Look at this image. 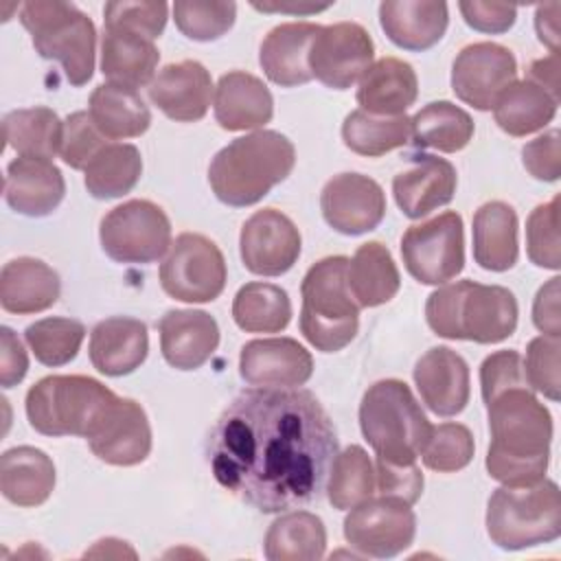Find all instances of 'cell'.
Returning <instances> with one entry per match:
<instances>
[{
    "label": "cell",
    "mask_w": 561,
    "mask_h": 561,
    "mask_svg": "<svg viewBox=\"0 0 561 561\" xmlns=\"http://www.w3.org/2000/svg\"><path fill=\"white\" fill-rule=\"evenodd\" d=\"M142 175L138 147L127 142H107L85 167V188L96 199L127 195Z\"/></svg>",
    "instance_id": "cell-40"
},
{
    "label": "cell",
    "mask_w": 561,
    "mask_h": 561,
    "mask_svg": "<svg viewBox=\"0 0 561 561\" xmlns=\"http://www.w3.org/2000/svg\"><path fill=\"white\" fill-rule=\"evenodd\" d=\"M28 370V355L20 342V337L9 329H0V386L13 388L18 386Z\"/></svg>",
    "instance_id": "cell-55"
},
{
    "label": "cell",
    "mask_w": 561,
    "mask_h": 561,
    "mask_svg": "<svg viewBox=\"0 0 561 561\" xmlns=\"http://www.w3.org/2000/svg\"><path fill=\"white\" fill-rule=\"evenodd\" d=\"M241 379L256 388H298L313 373L311 353L294 337H265L243 344Z\"/></svg>",
    "instance_id": "cell-19"
},
{
    "label": "cell",
    "mask_w": 561,
    "mask_h": 561,
    "mask_svg": "<svg viewBox=\"0 0 561 561\" xmlns=\"http://www.w3.org/2000/svg\"><path fill=\"white\" fill-rule=\"evenodd\" d=\"M377 478L368 454L359 445H351L335 454L329 467L327 497L333 508L346 511L375 493Z\"/></svg>",
    "instance_id": "cell-43"
},
{
    "label": "cell",
    "mask_w": 561,
    "mask_h": 561,
    "mask_svg": "<svg viewBox=\"0 0 561 561\" xmlns=\"http://www.w3.org/2000/svg\"><path fill=\"white\" fill-rule=\"evenodd\" d=\"M237 18L234 2H202L178 0L173 4V20L182 35L195 42H213L226 35Z\"/></svg>",
    "instance_id": "cell-45"
},
{
    "label": "cell",
    "mask_w": 561,
    "mask_h": 561,
    "mask_svg": "<svg viewBox=\"0 0 561 561\" xmlns=\"http://www.w3.org/2000/svg\"><path fill=\"white\" fill-rule=\"evenodd\" d=\"M412 142L419 149H436L443 153H456L469 145L473 138L471 116L449 103L434 101L421 107L412 118Z\"/></svg>",
    "instance_id": "cell-39"
},
{
    "label": "cell",
    "mask_w": 561,
    "mask_h": 561,
    "mask_svg": "<svg viewBox=\"0 0 561 561\" xmlns=\"http://www.w3.org/2000/svg\"><path fill=\"white\" fill-rule=\"evenodd\" d=\"M105 28H123L147 39L160 37L169 18V4L164 2H107L103 7Z\"/></svg>",
    "instance_id": "cell-48"
},
{
    "label": "cell",
    "mask_w": 561,
    "mask_h": 561,
    "mask_svg": "<svg viewBox=\"0 0 561 561\" xmlns=\"http://www.w3.org/2000/svg\"><path fill=\"white\" fill-rule=\"evenodd\" d=\"M559 276L550 278L535 296L533 302V322L535 327L550 337L561 335V316H559Z\"/></svg>",
    "instance_id": "cell-56"
},
{
    "label": "cell",
    "mask_w": 561,
    "mask_h": 561,
    "mask_svg": "<svg viewBox=\"0 0 561 561\" xmlns=\"http://www.w3.org/2000/svg\"><path fill=\"white\" fill-rule=\"evenodd\" d=\"M337 454L333 421L302 388H254L237 394L208 440L215 480L261 513L318 500Z\"/></svg>",
    "instance_id": "cell-1"
},
{
    "label": "cell",
    "mask_w": 561,
    "mask_h": 561,
    "mask_svg": "<svg viewBox=\"0 0 561 561\" xmlns=\"http://www.w3.org/2000/svg\"><path fill=\"white\" fill-rule=\"evenodd\" d=\"M379 24L394 46L403 50H427L443 39L449 11L445 2L388 0L379 4Z\"/></svg>",
    "instance_id": "cell-28"
},
{
    "label": "cell",
    "mask_w": 561,
    "mask_h": 561,
    "mask_svg": "<svg viewBox=\"0 0 561 561\" xmlns=\"http://www.w3.org/2000/svg\"><path fill=\"white\" fill-rule=\"evenodd\" d=\"M99 239L116 263H153L171 248V221L158 204L129 199L101 219Z\"/></svg>",
    "instance_id": "cell-10"
},
{
    "label": "cell",
    "mask_w": 561,
    "mask_h": 561,
    "mask_svg": "<svg viewBox=\"0 0 561 561\" xmlns=\"http://www.w3.org/2000/svg\"><path fill=\"white\" fill-rule=\"evenodd\" d=\"M559 99L530 79L513 81L493 105L495 123L508 136H528L543 129L557 114Z\"/></svg>",
    "instance_id": "cell-37"
},
{
    "label": "cell",
    "mask_w": 561,
    "mask_h": 561,
    "mask_svg": "<svg viewBox=\"0 0 561 561\" xmlns=\"http://www.w3.org/2000/svg\"><path fill=\"white\" fill-rule=\"evenodd\" d=\"M423 403L438 416H454L469 403V366L449 346H434L414 366Z\"/></svg>",
    "instance_id": "cell-23"
},
{
    "label": "cell",
    "mask_w": 561,
    "mask_h": 561,
    "mask_svg": "<svg viewBox=\"0 0 561 561\" xmlns=\"http://www.w3.org/2000/svg\"><path fill=\"white\" fill-rule=\"evenodd\" d=\"M491 445L486 471L493 480L519 486L543 478L550 460L552 416L528 386H515L484 403Z\"/></svg>",
    "instance_id": "cell-2"
},
{
    "label": "cell",
    "mask_w": 561,
    "mask_h": 561,
    "mask_svg": "<svg viewBox=\"0 0 561 561\" xmlns=\"http://www.w3.org/2000/svg\"><path fill=\"white\" fill-rule=\"evenodd\" d=\"M416 517L399 497H368L351 508L344 519V539L364 557L390 559L410 548Z\"/></svg>",
    "instance_id": "cell-13"
},
{
    "label": "cell",
    "mask_w": 561,
    "mask_h": 561,
    "mask_svg": "<svg viewBox=\"0 0 561 561\" xmlns=\"http://www.w3.org/2000/svg\"><path fill=\"white\" fill-rule=\"evenodd\" d=\"M486 533L502 550L550 543L561 535V495L552 480L500 486L486 504Z\"/></svg>",
    "instance_id": "cell-7"
},
{
    "label": "cell",
    "mask_w": 561,
    "mask_h": 561,
    "mask_svg": "<svg viewBox=\"0 0 561 561\" xmlns=\"http://www.w3.org/2000/svg\"><path fill=\"white\" fill-rule=\"evenodd\" d=\"M515 55L495 42H476L465 46L451 66L454 94L480 110H493L497 96L515 81Z\"/></svg>",
    "instance_id": "cell-15"
},
{
    "label": "cell",
    "mask_w": 561,
    "mask_h": 561,
    "mask_svg": "<svg viewBox=\"0 0 561 561\" xmlns=\"http://www.w3.org/2000/svg\"><path fill=\"white\" fill-rule=\"evenodd\" d=\"M274 99L267 85L243 70L219 77L215 88V118L226 131H245L272 121Z\"/></svg>",
    "instance_id": "cell-27"
},
{
    "label": "cell",
    "mask_w": 561,
    "mask_h": 561,
    "mask_svg": "<svg viewBox=\"0 0 561 561\" xmlns=\"http://www.w3.org/2000/svg\"><path fill=\"white\" fill-rule=\"evenodd\" d=\"M92 454L114 467L140 465L151 451V427L140 403L116 397L85 438Z\"/></svg>",
    "instance_id": "cell-18"
},
{
    "label": "cell",
    "mask_w": 561,
    "mask_h": 561,
    "mask_svg": "<svg viewBox=\"0 0 561 561\" xmlns=\"http://www.w3.org/2000/svg\"><path fill=\"white\" fill-rule=\"evenodd\" d=\"M254 9L259 11H267V13H294V15H309V13H320V11H327L329 4H309V2H252Z\"/></svg>",
    "instance_id": "cell-59"
},
{
    "label": "cell",
    "mask_w": 561,
    "mask_h": 561,
    "mask_svg": "<svg viewBox=\"0 0 561 561\" xmlns=\"http://www.w3.org/2000/svg\"><path fill=\"white\" fill-rule=\"evenodd\" d=\"M296 164V149L287 136L259 129L234 138L208 164V184L215 197L243 208L261 202L276 184L287 180Z\"/></svg>",
    "instance_id": "cell-3"
},
{
    "label": "cell",
    "mask_w": 561,
    "mask_h": 561,
    "mask_svg": "<svg viewBox=\"0 0 561 561\" xmlns=\"http://www.w3.org/2000/svg\"><path fill=\"white\" fill-rule=\"evenodd\" d=\"M375 44L357 22L320 26L309 48V70L322 85L333 90L351 88L370 68Z\"/></svg>",
    "instance_id": "cell-14"
},
{
    "label": "cell",
    "mask_w": 561,
    "mask_h": 561,
    "mask_svg": "<svg viewBox=\"0 0 561 561\" xmlns=\"http://www.w3.org/2000/svg\"><path fill=\"white\" fill-rule=\"evenodd\" d=\"M61 291L57 272L33 256H18L0 272V305L9 313L28 316L50 309Z\"/></svg>",
    "instance_id": "cell-29"
},
{
    "label": "cell",
    "mask_w": 561,
    "mask_h": 561,
    "mask_svg": "<svg viewBox=\"0 0 561 561\" xmlns=\"http://www.w3.org/2000/svg\"><path fill=\"white\" fill-rule=\"evenodd\" d=\"M526 252L528 259L546 270L561 267L559 252V195L548 204L537 206L526 221Z\"/></svg>",
    "instance_id": "cell-47"
},
{
    "label": "cell",
    "mask_w": 561,
    "mask_h": 561,
    "mask_svg": "<svg viewBox=\"0 0 561 561\" xmlns=\"http://www.w3.org/2000/svg\"><path fill=\"white\" fill-rule=\"evenodd\" d=\"M458 9L465 22L480 33H506L517 18V7L506 2H478V0H462Z\"/></svg>",
    "instance_id": "cell-54"
},
{
    "label": "cell",
    "mask_w": 561,
    "mask_h": 561,
    "mask_svg": "<svg viewBox=\"0 0 561 561\" xmlns=\"http://www.w3.org/2000/svg\"><path fill=\"white\" fill-rule=\"evenodd\" d=\"M263 550L270 561H318L327 550V528L309 511H289L270 524Z\"/></svg>",
    "instance_id": "cell-36"
},
{
    "label": "cell",
    "mask_w": 561,
    "mask_h": 561,
    "mask_svg": "<svg viewBox=\"0 0 561 561\" xmlns=\"http://www.w3.org/2000/svg\"><path fill=\"white\" fill-rule=\"evenodd\" d=\"M85 327L75 318H42L26 327L24 340L35 359L44 366H64L72 362L83 344Z\"/></svg>",
    "instance_id": "cell-44"
},
{
    "label": "cell",
    "mask_w": 561,
    "mask_h": 561,
    "mask_svg": "<svg viewBox=\"0 0 561 561\" xmlns=\"http://www.w3.org/2000/svg\"><path fill=\"white\" fill-rule=\"evenodd\" d=\"M515 386H528L524 375V362L517 351L508 348V351H497L484 357L480 366V388H482L484 403L491 401L495 394Z\"/></svg>",
    "instance_id": "cell-51"
},
{
    "label": "cell",
    "mask_w": 561,
    "mask_h": 561,
    "mask_svg": "<svg viewBox=\"0 0 561 561\" xmlns=\"http://www.w3.org/2000/svg\"><path fill=\"white\" fill-rule=\"evenodd\" d=\"M346 256H327L313 263L300 285V333L322 353L348 346L359 327V307L346 283Z\"/></svg>",
    "instance_id": "cell-6"
},
{
    "label": "cell",
    "mask_w": 561,
    "mask_h": 561,
    "mask_svg": "<svg viewBox=\"0 0 561 561\" xmlns=\"http://www.w3.org/2000/svg\"><path fill=\"white\" fill-rule=\"evenodd\" d=\"M346 283L357 307H379L392 300L401 287L390 250L379 241L362 243L348 259Z\"/></svg>",
    "instance_id": "cell-34"
},
{
    "label": "cell",
    "mask_w": 561,
    "mask_h": 561,
    "mask_svg": "<svg viewBox=\"0 0 561 561\" xmlns=\"http://www.w3.org/2000/svg\"><path fill=\"white\" fill-rule=\"evenodd\" d=\"M66 195L61 171L44 158L18 156L9 162L4 175L7 204L26 217L50 215Z\"/></svg>",
    "instance_id": "cell-25"
},
{
    "label": "cell",
    "mask_w": 561,
    "mask_h": 561,
    "mask_svg": "<svg viewBox=\"0 0 561 561\" xmlns=\"http://www.w3.org/2000/svg\"><path fill=\"white\" fill-rule=\"evenodd\" d=\"M412 136V123L401 116H375L364 110L351 112L342 123L344 145L366 158H379L403 147Z\"/></svg>",
    "instance_id": "cell-42"
},
{
    "label": "cell",
    "mask_w": 561,
    "mask_h": 561,
    "mask_svg": "<svg viewBox=\"0 0 561 561\" xmlns=\"http://www.w3.org/2000/svg\"><path fill=\"white\" fill-rule=\"evenodd\" d=\"M300 232L296 224L276 208L256 210L241 228L239 252L248 272L280 276L300 256Z\"/></svg>",
    "instance_id": "cell-16"
},
{
    "label": "cell",
    "mask_w": 561,
    "mask_h": 561,
    "mask_svg": "<svg viewBox=\"0 0 561 561\" xmlns=\"http://www.w3.org/2000/svg\"><path fill=\"white\" fill-rule=\"evenodd\" d=\"M2 136L18 156L50 160L61 149L64 123L50 107H22L4 114Z\"/></svg>",
    "instance_id": "cell-38"
},
{
    "label": "cell",
    "mask_w": 561,
    "mask_h": 561,
    "mask_svg": "<svg viewBox=\"0 0 561 561\" xmlns=\"http://www.w3.org/2000/svg\"><path fill=\"white\" fill-rule=\"evenodd\" d=\"M419 96L414 68L397 57H381L362 75L357 103L375 116H401Z\"/></svg>",
    "instance_id": "cell-30"
},
{
    "label": "cell",
    "mask_w": 561,
    "mask_h": 561,
    "mask_svg": "<svg viewBox=\"0 0 561 561\" xmlns=\"http://www.w3.org/2000/svg\"><path fill=\"white\" fill-rule=\"evenodd\" d=\"M517 215L504 202H486L473 215V259L482 270L506 272L517 263Z\"/></svg>",
    "instance_id": "cell-33"
},
{
    "label": "cell",
    "mask_w": 561,
    "mask_h": 561,
    "mask_svg": "<svg viewBox=\"0 0 561 561\" xmlns=\"http://www.w3.org/2000/svg\"><path fill=\"white\" fill-rule=\"evenodd\" d=\"M320 24L285 22L274 26L261 42L259 64L265 77L280 88H296L311 81L309 48Z\"/></svg>",
    "instance_id": "cell-26"
},
{
    "label": "cell",
    "mask_w": 561,
    "mask_h": 561,
    "mask_svg": "<svg viewBox=\"0 0 561 561\" xmlns=\"http://www.w3.org/2000/svg\"><path fill=\"white\" fill-rule=\"evenodd\" d=\"M232 318L248 333H278L291 320V302L278 285L245 283L232 300Z\"/></svg>",
    "instance_id": "cell-41"
},
{
    "label": "cell",
    "mask_w": 561,
    "mask_h": 561,
    "mask_svg": "<svg viewBox=\"0 0 561 561\" xmlns=\"http://www.w3.org/2000/svg\"><path fill=\"white\" fill-rule=\"evenodd\" d=\"M320 210L333 230L348 237L364 234L381 224L386 215V193L368 175L340 173L324 184Z\"/></svg>",
    "instance_id": "cell-17"
},
{
    "label": "cell",
    "mask_w": 561,
    "mask_h": 561,
    "mask_svg": "<svg viewBox=\"0 0 561 561\" xmlns=\"http://www.w3.org/2000/svg\"><path fill=\"white\" fill-rule=\"evenodd\" d=\"M458 184L456 169L438 156H414L412 164L392 180L394 202L410 219H421L454 199Z\"/></svg>",
    "instance_id": "cell-21"
},
{
    "label": "cell",
    "mask_w": 561,
    "mask_h": 561,
    "mask_svg": "<svg viewBox=\"0 0 561 561\" xmlns=\"http://www.w3.org/2000/svg\"><path fill=\"white\" fill-rule=\"evenodd\" d=\"M375 478H377V489L381 495L399 497V500L408 502L410 506L423 493V473L416 467V462L390 465V462L377 460Z\"/></svg>",
    "instance_id": "cell-53"
},
{
    "label": "cell",
    "mask_w": 561,
    "mask_h": 561,
    "mask_svg": "<svg viewBox=\"0 0 561 561\" xmlns=\"http://www.w3.org/2000/svg\"><path fill=\"white\" fill-rule=\"evenodd\" d=\"M90 362L105 377L134 373L149 351L147 324L129 316H112L94 324L90 333Z\"/></svg>",
    "instance_id": "cell-24"
},
{
    "label": "cell",
    "mask_w": 561,
    "mask_h": 561,
    "mask_svg": "<svg viewBox=\"0 0 561 561\" xmlns=\"http://www.w3.org/2000/svg\"><path fill=\"white\" fill-rule=\"evenodd\" d=\"M528 79L559 99V55H550L546 59H537L528 68Z\"/></svg>",
    "instance_id": "cell-58"
},
{
    "label": "cell",
    "mask_w": 561,
    "mask_h": 561,
    "mask_svg": "<svg viewBox=\"0 0 561 561\" xmlns=\"http://www.w3.org/2000/svg\"><path fill=\"white\" fill-rule=\"evenodd\" d=\"M158 329L162 357L178 370H197L219 346L217 320L199 309H171Z\"/></svg>",
    "instance_id": "cell-22"
},
{
    "label": "cell",
    "mask_w": 561,
    "mask_h": 561,
    "mask_svg": "<svg viewBox=\"0 0 561 561\" xmlns=\"http://www.w3.org/2000/svg\"><path fill=\"white\" fill-rule=\"evenodd\" d=\"M476 445L469 427L460 423H440L432 427V434L421 451L423 465L438 473H454L465 469L473 458Z\"/></svg>",
    "instance_id": "cell-46"
},
{
    "label": "cell",
    "mask_w": 561,
    "mask_h": 561,
    "mask_svg": "<svg viewBox=\"0 0 561 561\" xmlns=\"http://www.w3.org/2000/svg\"><path fill=\"white\" fill-rule=\"evenodd\" d=\"M160 53L156 44L142 35L105 28L101 39V72L107 83L138 90L153 81Z\"/></svg>",
    "instance_id": "cell-32"
},
{
    "label": "cell",
    "mask_w": 561,
    "mask_h": 561,
    "mask_svg": "<svg viewBox=\"0 0 561 561\" xmlns=\"http://www.w3.org/2000/svg\"><path fill=\"white\" fill-rule=\"evenodd\" d=\"M55 489V465L37 447L20 445L7 449L0 458V491L22 508L44 504Z\"/></svg>",
    "instance_id": "cell-31"
},
{
    "label": "cell",
    "mask_w": 561,
    "mask_h": 561,
    "mask_svg": "<svg viewBox=\"0 0 561 561\" xmlns=\"http://www.w3.org/2000/svg\"><path fill=\"white\" fill-rule=\"evenodd\" d=\"M425 318L440 337L497 344L515 333L517 300L502 285L456 280L427 296Z\"/></svg>",
    "instance_id": "cell-4"
},
{
    "label": "cell",
    "mask_w": 561,
    "mask_h": 561,
    "mask_svg": "<svg viewBox=\"0 0 561 561\" xmlns=\"http://www.w3.org/2000/svg\"><path fill=\"white\" fill-rule=\"evenodd\" d=\"M20 22L28 31L39 57L61 64L72 85H85L94 72L96 28L72 2L33 0L20 7Z\"/></svg>",
    "instance_id": "cell-9"
},
{
    "label": "cell",
    "mask_w": 561,
    "mask_h": 561,
    "mask_svg": "<svg viewBox=\"0 0 561 561\" xmlns=\"http://www.w3.org/2000/svg\"><path fill=\"white\" fill-rule=\"evenodd\" d=\"M559 2L539 4L535 11V31L541 44L550 48V55H559Z\"/></svg>",
    "instance_id": "cell-57"
},
{
    "label": "cell",
    "mask_w": 561,
    "mask_h": 561,
    "mask_svg": "<svg viewBox=\"0 0 561 561\" xmlns=\"http://www.w3.org/2000/svg\"><path fill=\"white\" fill-rule=\"evenodd\" d=\"M359 427L377 460L410 465L421 456L432 423L401 379L375 381L359 403Z\"/></svg>",
    "instance_id": "cell-5"
},
{
    "label": "cell",
    "mask_w": 561,
    "mask_h": 561,
    "mask_svg": "<svg viewBox=\"0 0 561 561\" xmlns=\"http://www.w3.org/2000/svg\"><path fill=\"white\" fill-rule=\"evenodd\" d=\"M561 134L559 129H550L522 149L524 169L541 182H557L561 175Z\"/></svg>",
    "instance_id": "cell-52"
},
{
    "label": "cell",
    "mask_w": 561,
    "mask_h": 561,
    "mask_svg": "<svg viewBox=\"0 0 561 561\" xmlns=\"http://www.w3.org/2000/svg\"><path fill=\"white\" fill-rule=\"evenodd\" d=\"M116 394L85 375H48L26 392V416L44 436L88 438Z\"/></svg>",
    "instance_id": "cell-8"
},
{
    "label": "cell",
    "mask_w": 561,
    "mask_h": 561,
    "mask_svg": "<svg viewBox=\"0 0 561 561\" xmlns=\"http://www.w3.org/2000/svg\"><path fill=\"white\" fill-rule=\"evenodd\" d=\"M559 337L539 335L530 340L526 348V359H522L530 390L541 392L550 401H559Z\"/></svg>",
    "instance_id": "cell-49"
},
{
    "label": "cell",
    "mask_w": 561,
    "mask_h": 561,
    "mask_svg": "<svg viewBox=\"0 0 561 561\" xmlns=\"http://www.w3.org/2000/svg\"><path fill=\"white\" fill-rule=\"evenodd\" d=\"M210 72L195 59L164 66L149 83L151 103L171 121H202L213 99Z\"/></svg>",
    "instance_id": "cell-20"
},
{
    "label": "cell",
    "mask_w": 561,
    "mask_h": 561,
    "mask_svg": "<svg viewBox=\"0 0 561 561\" xmlns=\"http://www.w3.org/2000/svg\"><path fill=\"white\" fill-rule=\"evenodd\" d=\"M228 270L215 241L197 232H182L160 265L162 289L182 302H210L226 287Z\"/></svg>",
    "instance_id": "cell-11"
},
{
    "label": "cell",
    "mask_w": 561,
    "mask_h": 561,
    "mask_svg": "<svg viewBox=\"0 0 561 561\" xmlns=\"http://www.w3.org/2000/svg\"><path fill=\"white\" fill-rule=\"evenodd\" d=\"M88 112L107 140L136 138L151 125V112L138 90L116 83L96 85L90 94Z\"/></svg>",
    "instance_id": "cell-35"
},
{
    "label": "cell",
    "mask_w": 561,
    "mask_h": 561,
    "mask_svg": "<svg viewBox=\"0 0 561 561\" xmlns=\"http://www.w3.org/2000/svg\"><path fill=\"white\" fill-rule=\"evenodd\" d=\"M107 145V138L96 129L90 112H72L64 121V138L59 156L70 169H83Z\"/></svg>",
    "instance_id": "cell-50"
},
{
    "label": "cell",
    "mask_w": 561,
    "mask_h": 561,
    "mask_svg": "<svg viewBox=\"0 0 561 561\" xmlns=\"http://www.w3.org/2000/svg\"><path fill=\"white\" fill-rule=\"evenodd\" d=\"M401 256L412 278L423 285H443L465 267L462 217L447 210L403 232Z\"/></svg>",
    "instance_id": "cell-12"
}]
</instances>
